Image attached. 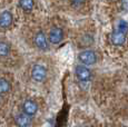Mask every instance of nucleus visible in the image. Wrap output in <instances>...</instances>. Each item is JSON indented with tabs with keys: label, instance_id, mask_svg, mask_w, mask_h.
Returning <instances> with one entry per match:
<instances>
[{
	"label": "nucleus",
	"instance_id": "16",
	"mask_svg": "<svg viewBox=\"0 0 128 127\" xmlns=\"http://www.w3.org/2000/svg\"><path fill=\"white\" fill-rule=\"evenodd\" d=\"M80 127H88V126H86V125H84V126H80Z\"/></svg>",
	"mask_w": 128,
	"mask_h": 127
},
{
	"label": "nucleus",
	"instance_id": "14",
	"mask_svg": "<svg viewBox=\"0 0 128 127\" xmlns=\"http://www.w3.org/2000/svg\"><path fill=\"white\" fill-rule=\"evenodd\" d=\"M70 4L76 8H79L85 4V0H70Z\"/></svg>",
	"mask_w": 128,
	"mask_h": 127
},
{
	"label": "nucleus",
	"instance_id": "12",
	"mask_svg": "<svg viewBox=\"0 0 128 127\" xmlns=\"http://www.w3.org/2000/svg\"><path fill=\"white\" fill-rule=\"evenodd\" d=\"M10 54V46L6 41H0V57H7Z\"/></svg>",
	"mask_w": 128,
	"mask_h": 127
},
{
	"label": "nucleus",
	"instance_id": "4",
	"mask_svg": "<svg viewBox=\"0 0 128 127\" xmlns=\"http://www.w3.org/2000/svg\"><path fill=\"white\" fill-rule=\"evenodd\" d=\"M127 40V32L122 30H114L110 35V42L112 46H116V47H120L122 46Z\"/></svg>",
	"mask_w": 128,
	"mask_h": 127
},
{
	"label": "nucleus",
	"instance_id": "13",
	"mask_svg": "<svg viewBox=\"0 0 128 127\" xmlns=\"http://www.w3.org/2000/svg\"><path fill=\"white\" fill-rule=\"evenodd\" d=\"M117 29L118 30L125 31V32H128V22L125 20H119V22L117 25Z\"/></svg>",
	"mask_w": 128,
	"mask_h": 127
},
{
	"label": "nucleus",
	"instance_id": "6",
	"mask_svg": "<svg viewBox=\"0 0 128 127\" xmlns=\"http://www.w3.org/2000/svg\"><path fill=\"white\" fill-rule=\"evenodd\" d=\"M34 42H35L36 47L40 50H47L49 48L48 39H47L46 35L42 31H38V32L36 34L35 38H34Z\"/></svg>",
	"mask_w": 128,
	"mask_h": 127
},
{
	"label": "nucleus",
	"instance_id": "1",
	"mask_svg": "<svg viewBox=\"0 0 128 127\" xmlns=\"http://www.w3.org/2000/svg\"><path fill=\"white\" fill-rule=\"evenodd\" d=\"M75 74H76L77 79L79 80L82 84H88V82L92 80V74L89 68L85 65H82V64L76 67Z\"/></svg>",
	"mask_w": 128,
	"mask_h": 127
},
{
	"label": "nucleus",
	"instance_id": "15",
	"mask_svg": "<svg viewBox=\"0 0 128 127\" xmlns=\"http://www.w3.org/2000/svg\"><path fill=\"white\" fill-rule=\"evenodd\" d=\"M122 9L128 12V0H122Z\"/></svg>",
	"mask_w": 128,
	"mask_h": 127
},
{
	"label": "nucleus",
	"instance_id": "11",
	"mask_svg": "<svg viewBox=\"0 0 128 127\" xmlns=\"http://www.w3.org/2000/svg\"><path fill=\"white\" fill-rule=\"evenodd\" d=\"M10 90V82L4 78H0V97Z\"/></svg>",
	"mask_w": 128,
	"mask_h": 127
},
{
	"label": "nucleus",
	"instance_id": "3",
	"mask_svg": "<svg viewBox=\"0 0 128 127\" xmlns=\"http://www.w3.org/2000/svg\"><path fill=\"white\" fill-rule=\"evenodd\" d=\"M31 78L36 82H42L47 78V69L44 65L36 64L31 68Z\"/></svg>",
	"mask_w": 128,
	"mask_h": 127
},
{
	"label": "nucleus",
	"instance_id": "10",
	"mask_svg": "<svg viewBox=\"0 0 128 127\" xmlns=\"http://www.w3.org/2000/svg\"><path fill=\"white\" fill-rule=\"evenodd\" d=\"M35 1L34 0H19V6L24 11H31L34 9Z\"/></svg>",
	"mask_w": 128,
	"mask_h": 127
},
{
	"label": "nucleus",
	"instance_id": "7",
	"mask_svg": "<svg viewBox=\"0 0 128 127\" xmlns=\"http://www.w3.org/2000/svg\"><path fill=\"white\" fill-rule=\"evenodd\" d=\"M38 112V105L32 99H27L22 104V113L29 115V116H35Z\"/></svg>",
	"mask_w": 128,
	"mask_h": 127
},
{
	"label": "nucleus",
	"instance_id": "9",
	"mask_svg": "<svg viewBox=\"0 0 128 127\" xmlns=\"http://www.w3.org/2000/svg\"><path fill=\"white\" fill-rule=\"evenodd\" d=\"M12 24V14L10 11L6 10L0 14V28L7 29L11 26Z\"/></svg>",
	"mask_w": 128,
	"mask_h": 127
},
{
	"label": "nucleus",
	"instance_id": "2",
	"mask_svg": "<svg viewBox=\"0 0 128 127\" xmlns=\"http://www.w3.org/2000/svg\"><path fill=\"white\" fill-rule=\"evenodd\" d=\"M78 60L82 65L85 66H92L97 62V55L92 50H82L78 55Z\"/></svg>",
	"mask_w": 128,
	"mask_h": 127
},
{
	"label": "nucleus",
	"instance_id": "8",
	"mask_svg": "<svg viewBox=\"0 0 128 127\" xmlns=\"http://www.w3.org/2000/svg\"><path fill=\"white\" fill-rule=\"evenodd\" d=\"M31 122L32 117L24 113H20L14 117V123L18 127H29L31 125Z\"/></svg>",
	"mask_w": 128,
	"mask_h": 127
},
{
	"label": "nucleus",
	"instance_id": "5",
	"mask_svg": "<svg viewBox=\"0 0 128 127\" xmlns=\"http://www.w3.org/2000/svg\"><path fill=\"white\" fill-rule=\"evenodd\" d=\"M64 39V30L59 27H52L49 31V42L52 45H58Z\"/></svg>",
	"mask_w": 128,
	"mask_h": 127
}]
</instances>
